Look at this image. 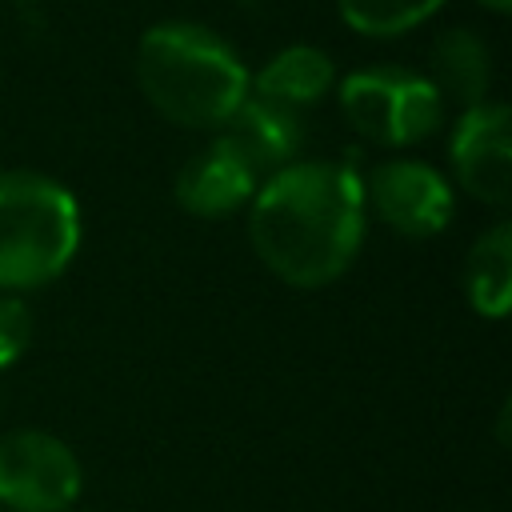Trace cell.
<instances>
[{
    "label": "cell",
    "instance_id": "cell-1",
    "mask_svg": "<svg viewBox=\"0 0 512 512\" xmlns=\"http://www.w3.org/2000/svg\"><path fill=\"white\" fill-rule=\"evenodd\" d=\"M364 180L340 160H292L248 200V240L260 264L292 288H324L364 244Z\"/></svg>",
    "mask_w": 512,
    "mask_h": 512
},
{
    "label": "cell",
    "instance_id": "cell-2",
    "mask_svg": "<svg viewBox=\"0 0 512 512\" xmlns=\"http://www.w3.org/2000/svg\"><path fill=\"white\" fill-rule=\"evenodd\" d=\"M144 100L180 128H224L248 96L240 56L200 24H156L136 44Z\"/></svg>",
    "mask_w": 512,
    "mask_h": 512
},
{
    "label": "cell",
    "instance_id": "cell-3",
    "mask_svg": "<svg viewBox=\"0 0 512 512\" xmlns=\"http://www.w3.org/2000/svg\"><path fill=\"white\" fill-rule=\"evenodd\" d=\"M80 248L76 196L40 172H0V292L56 280Z\"/></svg>",
    "mask_w": 512,
    "mask_h": 512
},
{
    "label": "cell",
    "instance_id": "cell-4",
    "mask_svg": "<svg viewBox=\"0 0 512 512\" xmlns=\"http://www.w3.org/2000/svg\"><path fill=\"white\" fill-rule=\"evenodd\" d=\"M336 96L352 132L384 148H408L416 140H428L444 116V96L436 92V84L396 64L348 72Z\"/></svg>",
    "mask_w": 512,
    "mask_h": 512
},
{
    "label": "cell",
    "instance_id": "cell-5",
    "mask_svg": "<svg viewBox=\"0 0 512 512\" xmlns=\"http://www.w3.org/2000/svg\"><path fill=\"white\" fill-rule=\"evenodd\" d=\"M80 488V460L60 436L44 428H12L0 436V504L8 512H68Z\"/></svg>",
    "mask_w": 512,
    "mask_h": 512
},
{
    "label": "cell",
    "instance_id": "cell-6",
    "mask_svg": "<svg viewBox=\"0 0 512 512\" xmlns=\"http://www.w3.org/2000/svg\"><path fill=\"white\" fill-rule=\"evenodd\" d=\"M364 208H372L392 232L428 240L452 220V188L424 160H388L372 168L364 184Z\"/></svg>",
    "mask_w": 512,
    "mask_h": 512
},
{
    "label": "cell",
    "instance_id": "cell-7",
    "mask_svg": "<svg viewBox=\"0 0 512 512\" xmlns=\"http://www.w3.org/2000/svg\"><path fill=\"white\" fill-rule=\"evenodd\" d=\"M448 160L456 172V184L488 204L504 208L508 188H512V132H508V108L500 100H484L460 112L452 140H448Z\"/></svg>",
    "mask_w": 512,
    "mask_h": 512
},
{
    "label": "cell",
    "instance_id": "cell-8",
    "mask_svg": "<svg viewBox=\"0 0 512 512\" xmlns=\"http://www.w3.org/2000/svg\"><path fill=\"white\" fill-rule=\"evenodd\" d=\"M172 192H176V204L184 212L204 216V220H220V216H232L236 208H244L252 200L256 172L216 136L180 164Z\"/></svg>",
    "mask_w": 512,
    "mask_h": 512
},
{
    "label": "cell",
    "instance_id": "cell-9",
    "mask_svg": "<svg viewBox=\"0 0 512 512\" xmlns=\"http://www.w3.org/2000/svg\"><path fill=\"white\" fill-rule=\"evenodd\" d=\"M220 140L256 172L272 176L276 168L292 164L300 144H304V112L280 108L260 96H244V104L224 120Z\"/></svg>",
    "mask_w": 512,
    "mask_h": 512
},
{
    "label": "cell",
    "instance_id": "cell-10",
    "mask_svg": "<svg viewBox=\"0 0 512 512\" xmlns=\"http://www.w3.org/2000/svg\"><path fill=\"white\" fill-rule=\"evenodd\" d=\"M332 84H336V68H332V60H328L320 48H312V44L280 48V52L256 72V80H248L252 96L272 100V104L292 108V112L312 108Z\"/></svg>",
    "mask_w": 512,
    "mask_h": 512
},
{
    "label": "cell",
    "instance_id": "cell-11",
    "mask_svg": "<svg viewBox=\"0 0 512 512\" xmlns=\"http://www.w3.org/2000/svg\"><path fill=\"white\" fill-rule=\"evenodd\" d=\"M440 96L460 100L464 108L484 104L488 88H492V52L484 44V36H476L472 28H448L436 48H432V76Z\"/></svg>",
    "mask_w": 512,
    "mask_h": 512
},
{
    "label": "cell",
    "instance_id": "cell-12",
    "mask_svg": "<svg viewBox=\"0 0 512 512\" xmlns=\"http://www.w3.org/2000/svg\"><path fill=\"white\" fill-rule=\"evenodd\" d=\"M464 296L480 316L500 320L512 308V224L496 220L464 256Z\"/></svg>",
    "mask_w": 512,
    "mask_h": 512
},
{
    "label": "cell",
    "instance_id": "cell-13",
    "mask_svg": "<svg viewBox=\"0 0 512 512\" xmlns=\"http://www.w3.org/2000/svg\"><path fill=\"white\" fill-rule=\"evenodd\" d=\"M444 0H336L340 20L360 36H400L428 20Z\"/></svg>",
    "mask_w": 512,
    "mask_h": 512
},
{
    "label": "cell",
    "instance_id": "cell-14",
    "mask_svg": "<svg viewBox=\"0 0 512 512\" xmlns=\"http://www.w3.org/2000/svg\"><path fill=\"white\" fill-rule=\"evenodd\" d=\"M32 344V312L20 296L0 292V368L16 364Z\"/></svg>",
    "mask_w": 512,
    "mask_h": 512
},
{
    "label": "cell",
    "instance_id": "cell-15",
    "mask_svg": "<svg viewBox=\"0 0 512 512\" xmlns=\"http://www.w3.org/2000/svg\"><path fill=\"white\" fill-rule=\"evenodd\" d=\"M480 8H488V12H496V16H504L508 8H512V0H476Z\"/></svg>",
    "mask_w": 512,
    "mask_h": 512
}]
</instances>
